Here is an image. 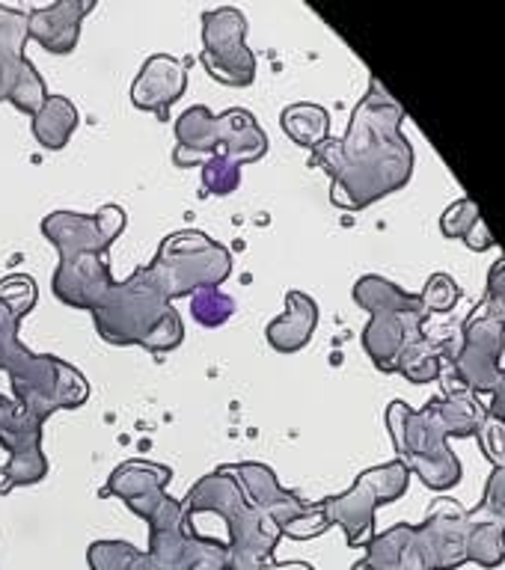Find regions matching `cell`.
Returning a JSON list of instances; mask_svg holds the SVG:
<instances>
[{"label":"cell","mask_w":505,"mask_h":570,"mask_svg":"<svg viewBox=\"0 0 505 570\" xmlns=\"http://www.w3.org/2000/svg\"><path fill=\"white\" fill-rule=\"evenodd\" d=\"M96 9V0H57L36 7L27 16V39H36L48 53H71L78 48L80 24Z\"/></svg>","instance_id":"cell-20"},{"label":"cell","mask_w":505,"mask_h":570,"mask_svg":"<svg viewBox=\"0 0 505 570\" xmlns=\"http://www.w3.org/2000/svg\"><path fill=\"white\" fill-rule=\"evenodd\" d=\"M200 62L223 87L244 89L256 80V53L247 48V18L235 7L203 12Z\"/></svg>","instance_id":"cell-11"},{"label":"cell","mask_w":505,"mask_h":570,"mask_svg":"<svg viewBox=\"0 0 505 570\" xmlns=\"http://www.w3.org/2000/svg\"><path fill=\"white\" fill-rule=\"evenodd\" d=\"M476 436H479L482 454L494 463V470H505V422L488 416Z\"/></svg>","instance_id":"cell-36"},{"label":"cell","mask_w":505,"mask_h":570,"mask_svg":"<svg viewBox=\"0 0 505 570\" xmlns=\"http://www.w3.org/2000/svg\"><path fill=\"white\" fill-rule=\"evenodd\" d=\"M274 570H315L310 561H274Z\"/></svg>","instance_id":"cell-41"},{"label":"cell","mask_w":505,"mask_h":570,"mask_svg":"<svg viewBox=\"0 0 505 570\" xmlns=\"http://www.w3.org/2000/svg\"><path fill=\"white\" fill-rule=\"evenodd\" d=\"M80 114L78 107L71 105L66 96H48L42 110L30 119V131H33L36 142L48 151L66 149V142L71 140V134L78 131Z\"/></svg>","instance_id":"cell-26"},{"label":"cell","mask_w":505,"mask_h":570,"mask_svg":"<svg viewBox=\"0 0 505 570\" xmlns=\"http://www.w3.org/2000/svg\"><path fill=\"white\" fill-rule=\"evenodd\" d=\"M25 318V312L0 301V372L9 374L16 404L42 422L57 410L84 407L89 399L87 377L60 356L33 354L18 338Z\"/></svg>","instance_id":"cell-2"},{"label":"cell","mask_w":505,"mask_h":570,"mask_svg":"<svg viewBox=\"0 0 505 570\" xmlns=\"http://www.w3.org/2000/svg\"><path fill=\"white\" fill-rule=\"evenodd\" d=\"M128 570H164V568H161L158 561L152 559L149 552L140 550V552H137V559L132 561V568H128Z\"/></svg>","instance_id":"cell-40"},{"label":"cell","mask_w":505,"mask_h":570,"mask_svg":"<svg viewBox=\"0 0 505 570\" xmlns=\"http://www.w3.org/2000/svg\"><path fill=\"white\" fill-rule=\"evenodd\" d=\"M140 271L152 288L173 303L200 288H221L232 274V253L205 232L182 229L161 240L155 258Z\"/></svg>","instance_id":"cell-7"},{"label":"cell","mask_w":505,"mask_h":570,"mask_svg":"<svg viewBox=\"0 0 505 570\" xmlns=\"http://www.w3.org/2000/svg\"><path fill=\"white\" fill-rule=\"evenodd\" d=\"M505 351V327L488 312L476 306L470 318L462 327V345L453 354V377L458 386L476 392H491L497 386L499 372H503Z\"/></svg>","instance_id":"cell-13"},{"label":"cell","mask_w":505,"mask_h":570,"mask_svg":"<svg viewBox=\"0 0 505 570\" xmlns=\"http://www.w3.org/2000/svg\"><path fill=\"white\" fill-rule=\"evenodd\" d=\"M410 470L401 461L378 463L357 475V481L339 497L319 499V508L328 525L346 532L348 547H366L375 534V511L390 505L408 493Z\"/></svg>","instance_id":"cell-9"},{"label":"cell","mask_w":505,"mask_h":570,"mask_svg":"<svg viewBox=\"0 0 505 570\" xmlns=\"http://www.w3.org/2000/svg\"><path fill=\"white\" fill-rule=\"evenodd\" d=\"M146 525V552L164 570H226V543L187 532L185 508L178 499L169 497Z\"/></svg>","instance_id":"cell-12"},{"label":"cell","mask_w":505,"mask_h":570,"mask_svg":"<svg viewBox=\"0 0 505 570\" xmlns=\"http://www.w3.org/2000/svg\"><path fill=\"white\" fill-rule=\"evenodd\" d=\"M27 16L21 9L0 3V101H7L16 80L27 69Z\"/></svg>","instance_id":"cell-25"},{"label":"cell","mask_w":505,"mask_h":570,"mask_svg":"<svg viewBox=\"0 0 505 570\" xmlns=\"http://www.w3.org/2000/svg\"><path fill=\"white\" fill-rule=\"evenodd\" d=\"M169 479H173V470L164 463L123 461L110 472L101 497L123 499L134 514L149 523L155 511L169 499Z\"/></svg>","instance_id":"cell-17"},{"label":"cell","mask_w":505,"mask_h":570,"mask_svg":"<svg viewBox=\"0 0 505 570\" xmlns=\"http://www.w3.org/2000/svg\"><path fill=\"white\" fill-rule=\"evenodd\" d=\"M428 404L435 407L437 422L444 425L449 440H467L482 431V425L488 422V407L482 404L476 392L464 390L453 377H444V395L428 399Z\"/></svg>","instance_id":"cell-23"},{"label":"cell","mask_w":505,"mask_h":570,"mask_svg":"<svg viewBox=\"0 0 505 570\" xmlns=\"http://www.w3.org/2000/svg\"><path fill=\"white\" fill-rule=\"evenodd\" d=\"M18 410H21V407H18L16 401H9L7 395L0 392V431H3V428H7L9 422L18 416Z\"/></svg>","instance_id":"cell-39"},{"label":"cell","mask_w":505,"mask_h":570,"mask_svg":"<svg viewBox=\"0 0 505 570\" xmlns=\"http://www.w3.org/2000/svg\"><path fill=\"white\" fill-rule=\"evenodd\" d=\"M137 547L128 541H96L89 543L87 561L89 570H128L137 559Z\"/></svg>","instance_id":"cell-34"},{"label":"cell","mask_w":505,"mask_h":570,"mask_svg":"<svg viewBox=\"0 0 505 570\" xmlns=\"http://www.w3.org/2000/svg\"><path fill=\"white\" fill-rule=\"evenodd\" d=\"M185 514H214L226 525V570H256L274 561L276 543L283 541L280 525L247 502L244 490L226 466L203 475L187 490Z\"/></svg>","instance_id":"cell-3"},{"label":"cell","mask_w":505,"mask_h":570,"mask_svg":"<svg viewBox=\"0 0 505 570\" xmlns=\"http://www.w3.org/2000/svg\"><path fill=\"white\" fill-rule=\"evenodd\" d=\"M455 347L449 338H437L431 333H426L423 338H417L414 345L405 347V354L399 356V365H396V374L408 377L410 383H431L440 381L444 374V360L449 356L453 360Z\"/></svg>","instance_id":"cell-27"},{"label":"cell","mask_w":505,"mask_h":570,"mask_svg":"<svg viewBox=\"0 0 505 570\" xmlns=\"http://www.w3.org/2000/svg\"><path fill=\"white\" fill-rule=\"evenodd\" d=\"M187 66L191 60H176L169 53H152L132 83V105L137 110L169 119V107L185 96Z\"/></svg>","instance_id":"cell-18"},{"label":"cell","mask_w":505,"mask_h":570,"mask_svg":"<svg viewBox=\"0 0 505 570\" xmlns=\"http://www.w3.org/2000/svg\"><path fill=\"white\" fill-rule=\"evenodd\" d=\"M7 101L25 116H30V119L42 110V105L48 101V87H45L42 75L36 71L33 60L27 62V69L21 71V78L16 80V87H12Z\"/></svg>","instance_id":"cell-31"},{"label":"cell","mask_w":505,"mask_h":570,"mask_svg":"<svg viewBox=\"0 0 505 570\" xmlns=\"http://www.w3.org/2000/svg\"><path fill=\"white\" fill-rule=\"evenodd\" d=\"M351 570H426L414 541V525L396 523L381 534H372L366 543V559H360Z\"/></svg>","instance_id":"cell-24"},{"label":"cell","mask_w":505,"mask_h":570,"mask_svg":"<svg viewBox=\"0 0 505 570\" xmlns=\"http://www.w3.org/2000/svg\"><path fill=\"white\" fill-rule=\"evenodd\" d=\"M485 407H488L491 419H499V422H505V368L499 372L497 386L491 390V404H485Z\"/></svg>","instance_id":"cell-38"},{"label":"cell","mask_w":505,"mask_h":570,"mask_svg":"<svg viewBox=\"0 0 505 570\" xmlns=\"http://www.w3.org/2000/svg\"><path fill=\"white\" fill-rule=\"evenodd\" d=\"M98 336L116 347H146L152 354H167L185 342L182 315L173 303L164 301L161 292L137 267L125 283H114L93 309Z\"/></svg>","instance_id":"cell-4"},{"label":"cell","mask_w":505,"mask_h":570,"mask_svg":"<svg viewBox=\"0 0 505 570\" xmlns=\"http://www.w3.org/2000/svg\"><path fill=\"white\" fill-rule=\"evenodd\" d=\"M110 262L107 256H69L60 258V265L51 276V288L57 301L71 309L93 312L98 301L105 297L107 288L114 285Z\"/></svg>","instance_id":"cell-19"},{"label":"cell","mask_w":505,"mask_h":570,"mask_svg":"<svg viewBox=\"0 0 505 570\" xmlns=\"http://www.w3.org/2000/svg\"><path fill=\"white\" fill-rule=\"evenodd\" d=\"M464 556L479 568H499L505 561V514L482 502L464 514Z\"/></svg>","instance_id":"cell-21"},{"label":"cell","mask_w":505,"mask_h":570,"mask_svg":"<svg viewBox=\"0 0 505 570\" xmlns=\"http://www.w3.org/2000/svg\"><path fill=\"white\" fill-rule=\"evenodd\" d=\"M128 214L123 205L107 203L96 214L51 212L42 220V235L57 247L60 258L107 256L114 240L125 232Z\"/></svg>","instance_id":"cell-14"},{"label":"cell","mask_w":505,"mask_h":570,"mask_svg":"<svg viewBox=\"0 0 505 570\" xmlns=\"http://www.w3.org/2000/svg\"><path fill=\"white\" fill-rule=\"evenodd\" d=\"M42 419L18 410V416L0 431V445L9 452V461L0 470V493L39 484L48 475V458L42 452Z\"/></svg>","instance_id":"cell-15"},{"label":"cell","mask_w":505,"mask_h":570,"mask_svg":"<svg viewBox=\"0 0 505 570\" xmlns=\"http://www.w3.org/2000/svg\"><path fill=\"white\" fill-rule=\"evenodd\" d=\"M319 327V303L312 301L307 292L285 294V312L280 318L268 324L265 338L276 354H298L310 345L312 333Z\"/></svg>","instance_id":"cell-22"},{"label":"cell","mask_w":505,"mask_h":570,"mask_svg":"<svg viewBox=\"0 0 505 570\" xmlns=\"http://www.w3.org/2000/svg\"><path fill=\"white\" fill-rule=\"evenodd\" d=\"M479 306L488 312L491 318H497L505 327V256H499L497 262H494V267H491L485 301H482Z\"/></svg>","instance_id":"cell-35"},{"label":"cell","mask_w":505,"mask_h":570,"mask_svg":"<svg viewBox=\"0 0 505 570\" xmlns=\"http://www.w3.org/2000/svg\"><path fill=\"white\" fill-rule=\"evenodd\" d=\"M191 315L200 327L217 330L235 315V301L221 288H200L191 294Z\"/></svg>","instance_id":"cell-30"},{"label":"cell","mask_w":505,"mask_h":570,"mask_svg":"<svg viewBox=\"0 0 505 570\" xmlns=\"http://www.w3.org/2000/svg\"><path fill=\"white\" fill-rule=\"evenodd\" d=\"M280 128L301 149L315 151L321 142L330 140V114L321 105L298 101V105H289L280 114Z\"/></svg>","instance_id":"cell-29"},{"label":"cell","mask_w":505,"mask_h":570,"mask_svg":"<svg viewBox=\"0 0 505 570\" xmlns=\"http://www.w3.org/2000/svg\"><path fill=\"white\" fill-rule=\"evenodd\" d=\"M351 297L357 306H363L372 315L363 330V351L378 372L396 374L405 347L428 333L426 324L431 315L423 306V297L405 292L401 285L378 274L360 276Z\"/></svg>","instance_id":"cell-5"},{"label":"cell","mask_w":505,"mask_h":570,"mask_svg":"<svg viewBox=\"0 0 505 570\" xmlns=\"http://www.w3.org/2000/svg\"><path fill=\"white\" fill-rule=\"evenodd\" d=\"M401 122L405 107L372 78L351 114L346 137H330L312 151L310 167L330 176V203L337 208L363 212L408 185L417 155L401 134Z\"/></svg>","instance_id":"cell-1"},{"label":"cell","mask_w":505,"mask_h":570,"mask_svg":"<svg viewBox=\"0 0 505 570\" xmlns=\"http://www.w3.org/2000/svg\"><path fill=\"white\" fill-rule=\"evenodd\" d=\"M226 470L232 472V479L239 481L244 497L253 508L265 511L276 525L283 538H294V541H312L330 529L324 514H321L319 502H307L301 493L285 490L276 481L274 470L265 463L244 461V463H226Z\"/></svg>","instance_id":"cell-10"},{"label":"cell","mask_w":505,"mask_h":570,"mask_svg":"<svg viewBox=\"0 0 505 570\" xmlns=\"http://www.w3.org/2000/svg\"><path fill=\"white\" fill-rule=\"evenodd\" d=\"M440 232L446 238L464 240L473 253H485V249L497 247V238L491 235V229L482 220L479 208L467 196L446 208L444 217H440Z\"/></svg>","instance_id":"cell-28"},{"label":"cell","mask_w":505,"mask_h":570,"mask_svg":"<svg viewBox=\"0 0 505 570\" xmlns=\"http://www.w3.org/2000/svg\"><path fill=\"white\" fill-rule=\"evenodd\" d=\"M241 185V164L214 155V158L203 160V187L205 194L212 196H230L235 194Z\"/></svg>","instance_id":"cell-32"},{"label":"cell","mask_w":505,"mask_h":570,"mask_svg":"<svg viewBox=\"0 0 505 570\" xmlns=\"http://www.w3.org/2000/svg\"><path fill=\"white\" fill-rule=\"evenodd\" d=\"M387 428H390L392 445H396V461L419 475L428 490L446 493L462 481V461L449 449V436L444 425L437 422L435 407L426 401V407L414 410L408 401H390L387 407Z\"/></svg>","instance_id":"cell-8"},{"label":"cell","mask_w":505,"mask_h":570,"mask_svg":"<svg viewBox=\"0 0 505 570\" xmlns=\"http://www.w3.org/2000/svg\"><path fill=\"white\" fill-rule=\"evenodd\" d=\"M419 297H423L428 315H449L455 303L462 301V285L455 283L449 274H431Z\"/></svg>","instance_id":"cell-33"},{"label":"cell","mask_w":505,"mask_h":570,"mask_svg":"<svg viewBox=\"0 0 505 570\" xmlns=\"http://www.w3.org/2000/svg\"><path fill=\"white\" fill-rule=\"evenodd\" d=\"M176 149L173 164L176 167H194L205 158L223 155L235 164H256L268 155V134L259 128L256 116L244 107H230L221 116H214L205 105L187 107L178 116L176 125Z\"/></svg>","instance_id":"cell-6"},{"label":"cell","mask_w":505,"mask_h":570,"mask_svg":"<svg viewBox=\"0 0 505 570\" xmlns=\"http://www.w3.org/2000/svg\"><path fill=\"white\" fill-rule=\"evenodd\" d=\"M464 511L455 499H437L426 520L414 525V541L426 561V570H458L467 564L464 556Z\"/></svg>","instance_id":"cell-16"},{"label":"cell","mask_w":505,"mask_h":570,"mask_svg":"<svg viewBox=\"0 0 505 570\" xmlns=\"http://www.w3.org/2000/svg\"><path fill=\"white\" fill-rule=\"evenodd\" d=\"M482 502H488L491 508H497L505 514V470H494L491 472L488 484H485V499Z\"/></svg>","instance_id":"cell-37"},{"label":"cell","mask_w":505,"mask_h":570,"mask_svg":"<svg viewBox=\"0 0 505 570\" xmlns=\"http://www.w3.org/2000/svg\"><path fill=\"white\" fill-rule=\"evenodd\" d=\"M256 570H274V561H265V564H259Z\"/></svg>","instance_id":"cell-42"}]
</instances>
